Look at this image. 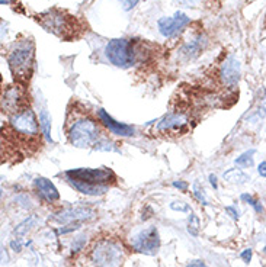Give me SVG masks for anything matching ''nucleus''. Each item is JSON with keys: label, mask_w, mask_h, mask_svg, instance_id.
<instances>
[{"label": "nucleus", "mask_w": 266, "mask_h": 267, "mask_svg": "<svg viewBox=\"0 0 266 267\" xmlns=\"http://www.w3.org/2000/svg\"><path fill=\"white\" fill-rule=\"evenodd\" d=\"M240 199L243 202H246L247 205H250V206L254 209V212H257V214H262V212H263V206H262V204H260L257 199H254L252 195H249V193H243L240 196Z\"/></svg>", "instance_id": "22"}, {"label": "nucleus", "mask_w": 266, "mask_h": 267, "mask_svg": "<svg viewBox=\"0 0 266 267\" xmlns=\"http://www.w3.org/2000/svg\"><path fill=\"white\" fill-rule=\"evenodd\" d=\"M257 173L262 176V177H266V160L262 161L260 164L257 165Z\"/></svg>", "instance_id": "37"}, {"label": "nucleus", "mask_w": 266, "mask_h": 267, "mask_svg": "<svg viewBox=\"0 0 266 267\" xmlns=\"http://www.w3.org/2000/svg\"><path fill=\"white\" fill-rule=\"evenodd\" d=\"M98 116H99L102 124L108 128L112 134H115V135H119V137H131V135H134V132H136L134 128L131 127V125L116 122L114 118L109 116V115L106 114V111H103V109H99V111H98Z\"/></svg>", "instance_id": "14"}, {"label": "nucleus", "mask_w": 266, "mask_h": 267, "mask_svg": "<svg viewBox=\"0 0 266 267\" xmlns=\"http://www.w3.org/2000/svg\"><path fill=\"white\" fill-rule=\"evenodd\" d=\"M188 24H189V18L185 13L176 12L173 16L160 18L157 22V26H159V31L163 37L170 38V37H175L176 34H179Z\"/></svg>", "instance_id": "10"}, {"label": "nucleus", "mask_w": 266, "mask_h": 267, "mask_svg": "<svg viewBox=\"0 0 266 267\" xmlns=\"http://www.w3.org/2000/svg\"><path fill=\"white\" fill-rule=\"evenodd\" d=\"M170 209L172 211H176V212H183V214H188L190 212V206L183 201H175L170 204Z\"/></svg>", "instance_id": "26"}, {"label": "nucleus", "mask_w": 266, "mask_h": 267, "mask_svg": "<svg viewBox=\"0 0 266 267\" xmlns=\"http://www.w3.org/2000/svg\"><path fill=\"white\" fill-rule=\"evenodd\" d=\"M207 41L203 37H198V38L192 39L189 44H186L183 48H182V54L186 57V58H195L200 52L203 51L204 47H205Z\"/></svg>", "instance_id": "17"}, {"label": "nucleus", "mask_w": 266, "mask_h": 267, "mask_svg": "<svg viewBox=\"0 0 266 267\" xmlns=\"http://www.w3.org/2000/svg\"><path fill=\"white\" fill-rule=\"evenodd\" d=\"M188 124V118L182 114H169L166 115L163 119L157 124V131L163 134H170V132H177L182 131Z\"/></svg>", "instance_id": "13"}, {"label": "nucleus", "mask_w": 266, "mask_h": 267, "mask_svg": "<svg viewBox=\"0 0 266 267\" xmlns=\"http://www.w3.org/2000/svg\"><path fill=\"white\" fill-rule=\"evenodd\" d=\"M35 224H37V216L35 215H31L28 216L26 219H24L16 228H15V235H18V237H21V235H25V234H28L31 229L35 227Z\"/></svg>", "instance_id": "21"}, {"label": "nucleus", "mask_w": 266, "mask_h": 267, "mask_svg": "<svg viewBox=\"0 0 266 267\" xmlns=\"http://www.w3.org/2000/svg\"><path fill=\"white\" fill-rule=\"evenodd\" d=\"M186 267H208V266L204 263L203 260H192V261H189V263L186 264Z\"/></svg>", "instance_id": "36"}, {"label": "nucleus", "mask_w": 266, "mask_h": 267, "mask_svg": "<svg viewBox=\"0 0 266 267\" xmlns=\"http://www.w3.org/2000/svg\"><path fill=\"white\" fill-rule=\"evenodd\" d=\"M34 185H35V189L39 193V196L45 201V202H48V204H54V202H57L58 199H60V193L57 191V188L54 186V183L48 180L47 177H37L35 179V182H34Z\"/></svg>", "instance_id": "15"}, {"label": "nucleus", "mask_w": 266, "mask_h": 267, "mask_svg": "<svg viewBox=\"0 0 266 267\" xmlns=\"http://www.w3.org/2000/svg\"><path fill=\"white\" fill-rule=\"evenodd\" d=\"M41 25L44 26L48 32L55 34L57 37L61 38H69L72 35H75L73 32V18L72 16H65L60 11H48L45 13H41L39 16H37Z\"/></svg>", "instance_id": "5"}, {"label": "nucleus", "mask_w": 266, "mask_h": 267, "mask_svg": "<svg viewBox=\"0 0 266 267\" xmlns=\"http://www.w3.org/2000/svg\"><path fill=\"white\" fill-rule=\"evenodd\" d=\"M254 153H256V148H250L249 151H244L241 155H239L234 160V163H236V165L241 167V168H250L254 164Z\"/></svg>", "instance_id": "20"}, {"label": "nucleus", "mask_w": 266, "mask_h": 267, "mask_svg": "<svg viewBox=\"0 0 266 267\" xmlns=\"http://www.w3.org/2000/svg\"><path fill=\"white\" fill-rule=\"evenodd\" d=\"M226 212H227L228 215L231 216L234 221H237V219L240 218V211H239V208H237L236 205H233V206H226Z\"/></svg>", "instance_id": "30"}, {"label": "nucleus", "mask_w": 266, "mask_h": 267, "mask_svg": "<svg viewBox=\"0 0 266 267\" xmlns=\"http://www.w3.org/2000/svg\"><path fill=\"white\" fill-rule=\"evenodd\" d=\"M90 258L96 267H118L122 263L124 251L118 242L112 240H101L95 244Z\"/></svg>", "instance_id": "3"}, {"label": "nucleus", "mask_w": 266, "mask_h": 267, "mask_svg": "<svg viewBox=\"0 0 266 267\" xmlns=\"http://www.w3.org/2000/svg\"><path fill=\"white\" fill-rule=\"evenodd\" d=\"M105 55L114 65L121 68H128L136 63L134 45L131 41L124 38L109 41L105 47Z\"/></svg>", "instance_id": "4"}, {"label": "nucleus", "mask_w": 266, "mask_h": 267, "mask_svg": "<svg viewBox=\"0 0 266 267\" xmlns=\"http://www.w3.org/2000/svg\"><path fill=\"white\" fill-rule=\"evenodd\" d=\"M95 150H99V151H116V148L114 147V144L106 140H99L95 144Z\"/></svg>", "instance_id": "27"}, {"label": "nucleus", "mask_w": 266, "mask_h": 267, "mask_svg": "<svg viewBox=\"0 0 266 267\" xmlns=\"http://www.w3.org/2000/svg\"><path fill=\"white\" fill-rule=\"evenodd\" d=\"M93 216H95V212L88 206H70L54 214L52 219L58 224L67 225V224H75L80 221H89Z\"/></svg>", "instance_id": "9"}, {"label": "nucleus", "mask_w": 266, "mask_h": 267, "mask_svg": "<svg viewBox=\"0 0 266 267\" xmlns=\"http://www.w3.org/2000/svg\"><path fill=\"white\" fill-rule=\"evenodd\" d=\"M76 191H79L83 195L88 196H102L106 192L109 191L108 185H89V183H83V182H77V180H67Z\"/></svg>", "instance_id": "16"}, {"label": "nucleus", "mask_w": 266, "mask_h": 267, "mask_svg": "<svg viewBox=\"0 0 266 267\" xmlns=\"http://www.w3.org/2000/svg\"><path fill=\"white\" fill-rule=\"evenodd\" d=\"M210 183H211V186H213L214 189H217V188H218V183H217V177L214 176V174H210Z\"/></svg>", "instance_id": "38"}, {"label": "nucleus", "mask_w": 266, "mask_h": 267, "mask_svg": "<svg viewBox=\"0 0 266 267\" xmlns=\"http://www.w3.org/2000/svg\"><path fill=\"white\" fill-rule=\"evenodd\" d=\"M132 248L146 255H156L160 250V235L156 227H147L131 237Z\"/></svg>", "instance_id": "7"}, {"label": "nucleus", "mask_w": 266, "mask_h": 267, "mask_svg": "<svg viewBox=\"0 0 266 267\" xmlns=\"http://www.w3.org/2000/svg\"><path fill=\"white\" fill-rule=\"evenodd\" d=\"M252 255H253L252 248H246V250H243L240 253V258L246 263V264H249V263L252 261Z\"/></svg>", "instance_id": "33"}, {"label": "nucleus", "mask_w": 266, "mask_h": 267, "mask_svg": "<svg viewBox=\"0 0 266 267\" xmlns=\"http://www.w3.org/2000/svg\"><path fill=\"white\" fill-rule=\"evenodd\" d=\"M119 3H121V6H122V9L124 11H131V9H134L136 6H137V3H139V0H118Z\"/></svg>", "instance_id": "31"}, {"label": "nucleus", "mask_w": 266, "mask_h": 267, "mask_svg": "<svg viewBox=\"0 0 266 267\" xmlns=\"http://www.w3.org/2000/svg\"><path fill=\"white\" fill-rule=\"evenodd\" d=\"M12 2L13 0H0V3H2V5H11Z\"/></svg>", "instance_id": "39"}, {"label": "nucleus", "mask_w": 266, "mask_h": 267, "mask_svg": "<svg viewBox=\"0 0 266 267\" xmlns=\"http://www.w3.org/2000/svg\"><path fill=\"white\" fill-rule=\"evenodd\" d=\"M67 180H77L89 185H108L115 180V173L109 168H72L65 171Z\"/></svg>", "instance_id": "6"}, {"label": "nucleus", "mask_w": 266, "mask_h": 267, "mask_svg": "<svg viewBox=\"0 0 266 267\" xmlns=\"http://www.w3.org/2000/svg\"><path fill=\"white\" fill-rule=\"evenodd\" d=\"M11 127L16 134L28 138H34L39 134L41 125L38 124L35 112L31 108H26L24 111L11 116Z\"/></svg>", "instance_id": "8"}, {"label": "nucleus", "mask_w": 266, "mask_h": 267, "mask_svg": "<svg viewBox=\"0 0 266 267\" xmlns=\"http://www.w3.org/2000/svg\"><path fill=\"white\" fill-rule=\"evenodd\" d=\"M200 227H201V222H200V218L190 212L189 215V224H188V232H189L192 237H198L200 235Z\"/></svg>", "instance_id": "23"}, {"label": "nucleus", "mask_w": 266, "mask_h": 267, "mask_svg": "<svg viewBox=\"0 0 266 267\" xmlns=\"http://www.w3.org/2000/svg\"><path fill=\"white\" fill-rule=\"evenodd\" d=\"M266 116V92L265 96L260 99V103H259V108H257V112H256V118H265Z\"/></svg>", "instance_id": "29"}, {"label": "nucleus", "mask_w": 266, "mask_h": 267, "mask_svg": "<svg viewBox=\"0 0 266 267\" xmlns=\"http://www.w3.org/2000/svg\"><path fill=\"white\" fill-rule=\"evenodd\" d=\"M192 191H193V196L201 202L203 205H208V201H207V196H205V191H204V188H201L198 183H195L193 186H192Z\"/></svg>", "instance_id": "25"}, {"label": "nucleus", "mask_w": 266, "mask_h": 267, "mask_svg": "<svg viewBox=\"0 0 266 267\" xmlns=\"http://www.w3.org/2000/svg\"><path fill=\"white\" fill-rule=\"evenodd\" d=\"M11 247L13 248V251L19 253V251L22 250V238H16V240H13V241L11 242Z\"/></svg>", "instance_id": "35"}, {"label": "nucleus", "mask_w": 266, "mask_h": 267, "mask_svg": "<svg viewBox=\"0 0 266 267\" xmlns=\"http://www.w3.org/2000/svg\"><path fill=\"white\" fill-rule=\"evenodd\" d=\"M86 241H88V237H86L85 234L76 237V238L73 240V242H72V253L76 254L80 250H83V247L86 245Z\"/></svg>", "instance_id": "24"}, {"label": "nucleus", "mask_w": 266, "mask_h": 267, "mask_svg": "<svg viewBox=\"0 0 266 267\" xmlns=\"http://www.w3.org/2000/svg\"><path fill=\"white\" fill-rule=\"evenodd\" d=\"M9 68L19 83H26L32 76L35 64V47L31 39L18 42L8 57Z\"/></svg>", "instance_id": "1"}, {"label": "nucleus", "mask_w": 266, "mask_h": 267, "mask_svg": "<svg viewBox=\"0 0 266 267\" xmlns=\"http://www.w3.org/2000/svg\"><path fill=\"white\" fill-rule=\"evenodd\" d=\"M79 228H80V224H79V222L67 224V225H64L61 228L57 229V234H58V235H61V234H69V232H73V231H76V229Z\"/></svg>", "instance_id": "28"}, {"label": "nucleus", "mask_w": 266, "mask_h": 267, "mask_svg": "<svg viewBox=\"0 0 266 267\" xmlns=\"http://www.w3.org/2000/svg\"><path fill=\"white\" fill-rule=\"evenodd\" d=\"M99 134L101 131L95 121L89 118H82L77 119L70 127L69 140L72 142V145H75L77 148H89L99 141Z\"/></svg>", "instance_id": "2"}, {"label": "nucleus", "mask_w": 266, "mask_h": 267, "mask_svg": "<svg viewBox=\"0 0 266 267\" xmlns=\"http://www.w3.org/2000/svg\"><path fill=\"white\" fill-rule=\"evenodd\" d=\"M25 105V96H24L21 87H18V86L16 87H8L3 92L2 108L8 114H11V116L26 109Z\"/></svg>", "instance_id": "11"}, {"label": "nucleus", "mask_w": 266, "mask_h": 267, "mask_svg": "<svg viewBox=\"0 0 266 267\" xmlns=\"http://www.w3.org/2000/svg\"><path fill=\"white\" fill-rule=\"evenodd\" d=\"M223 177L224 180H227L228 183H234V185H244L250 182V176H247L240 168H230L227 171H224Z\"/></svg>", "instance_id": "18"}, {"label": "nucleus", "mask_w": 266, "mask_h": 267, "mask_svg": "<svg viewBox=\"0 0 266 267\" xmlns=\"http://www.w3.org/2000/svg\"><path fill=\"white\" fill-rule=\"evenodd\" d=\"M240 61L236 57L230 55L223 64L221 70H220V77H221L223 83L228 87H234L239 83V80H240Z\"/></svg>", "instance_id": "12"}, {"label": "nucleus", "mask_w": 266, "mask_h": 267, "mask_svg": "<svg viewBox=\"0 0 266 267\" xmlns=\"http://www.w3.org/2000/svg\"><path fill=\"white\" fill-rule=\"evenodd\" d=\"M175 2L179 3V5H182V6H185V8H196V6L201 5L203 0H175Z\"/></svg>", "instance_id": "32"}, {"label": "nucleus", "mask_w": 266, "mask_h": 267, "mask_svg": "<svg viewBox=\"0 0 266 267\" xmlns=\"http://www.w3.org/2000/svg\"><path fill=\"white\" fill-rule=\"evenodd\" d=\"M173 188H176L180 192H186L188 188H189V185L186 182H183V180H179V182H173Z\"/></svg>", "instance_id": "34"}, {"label": "nucleus", "mask_w": 266, "mask_h": 267, "mask_svg": "<svg viewBox=\"0 0 266 267\" xmlns=\"http://www.w3.org/2000/svg\"><path fill=\"white\" fill-rule=\"evenodd\" d=\"M39 125L42 129L44 138L48 142H52V138H51V116L45 108L41 109V112H39Z\"/></svg>", "instance_id": "19"}]
</instances>
